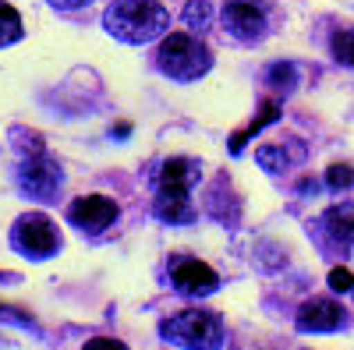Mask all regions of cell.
Returning <instances> with one entry per match:
<instances>
[{"label":"cell","mask_w":354,"mask_h":350,"mask_svg":"<svg viewBox=\"0 0 354 350\" xmlns=\"http://www.w3.org/2000/svg\"><path fill=\"white\" fill-rule=\"evenodd\" d=\"M103 25L113 39L142 46L167 32L170 14L160 0H113L103 14Z\"/></svg>","instance_id":"cell-1"},{"label":"cell","mask_w":354,"mask_h":350,"mask_svg":"<svg viewBox=\"0 0 354 350\" xmlns=\"http://www.w3.org/2000/svg\"><path fill=\"white\" fill-rule=\"evenodd\" d=\"M156 68L174 81H195L213 68V53L205 50L202 39H195L188 32H170V36H163V43L156 50Z\"/></svg>","instance_id":"cell-2"},{"label":"cell","mask_w":354,"mask_h":350,"mask_svg":"<svg viewBox=\"0 0 354 350\" xmlns=\"http://www.w3.org/2000/svg\"><path fill=\"white\" fill-rule=\"evenodd\" d=\"M163 340L181 347V350H220L223 347V318L216 311H181V315H170L167 322L160 326Z\"/></svg>","instance_id":"cell-3"},{"label":"cell","mask_w":354,"mask_h":350,"mask_svg":"<svg viewBox=\"0 0 354 350\" xmlns=\"http://www.w3.org/2000/svg\"><path fill=\"white\" fill-rule=\"evenodd\" d=\"M11 244L25 255V258H50L57 255V248H61V233H57V223L43 213H28L21 216L15 226H11Z\"/></svg>","instance_id":"cell-4"},{"label":"cell","mask_w":354,"mask_h":350,"mask_svg":"<svg viewBox=\"0 0 354 350\" xmlns=\"http://www.w3.org/2000/svg\"><path fill=\"white\" fill-rule=\"evenodd\" d=\"M61 184H64V170L57 166L53 159H46L43 153L39 156H28L18 166V188L28 198H36V202H57Z\"/></svg>","instance_id":"cell-5"},{"label":"cell","mask_w":354,"mask_h":350,"mask_svg":"<svg viewBox=\"0 0 354 350\" xmlns=\"http://www.w3.org/2000/svg\"><path fill=\"white\" fill-rule=\"evenodd\" d=\"M170 283L185 298H209V294H216L220 276L198 258H174L170 262Z\"/></svg>","instance_id":"cell-6"},{"label":"cell","mask_w":354,"mask_h":350,"mask_svg":"<svg viewBox=\"0 0 354 350\" xmlns=\"http://www.w3.org/2000/svg\"><path fill=\"white\" fill-rule=\"evenodd\" d=\"M223 28L234 39L255 43L266 36V14L252 0H230V4H223Z\"/></svg>","instance_id":"cell-7"},{"label":"cell","mask_w":354,"mask_h":350,"mask_svg":"<svg viewBox=\"0 0 354 350\" xmlns=\"http://www.w3.org/2000/svg\"><path fill=\"white\" fill-rule=\"evenodd\" d=\"M68 220L85 233H100L117 220V206L106 195H85V198H75L68 206Z\"/></svg>","instance_id":"cell-8"},{"label":"cell","mask_w":354,"mask_h":350,"mask_svg":"<svg viewBox=\"0 0 354 350\" xmlns=\"http://www.w3.org/2000/svg\"><path fill=\"white\" fill-rule=\"evenodd\" d=\"M344 322H347L344 308L330 298H312L298 308V315H294V326H298L301 333H333Z\"/></svg>","instance_id":"cell-9"},{"label":"cell","mask_w":354,"mask_h":350,"mask_svg":"<svg viewBox=\"0 0 354 350\" xmlns=\"http://www.w3.org/2000/svg\"><path fill=\"white\" fill-rule=\"evenodd\" d=\"M305 145H301V138H283L280 145H262V149H255V163L262 166V170H270V173H280V170H287L290 163H301L305 159Z\"/></svg>","instance_id":"cell-10"},{"label":"cell","mask_w":354,"mask_h":350,"mask_svg":"<svg viewBox=\"0 0 354 350\" xmlns=\"http://www.w3.org/2000/svg\"><path fill=\"white\" fill-rule=\"evenodd\" d=\"M156 216L163 223H192L195 209H192V191H170V188H156Z\"/></svg>","instance_id":"cell-11"},{"label":"cell","mask_w":354,"mask_h":350,"mask_svg":"<svg viewBox=\"0 0 354 350\" xmlns=\"http://www.w3.org/2000/svg\"><path fill=\"white\" fill-rule=\"evenodd\" d=\"M198 163L188 159V156H174L160 166V188H170V191H192L195 181H198Z\"/></svg>","instance_id":"cell-12"},{"label":"cell","mask_w":354,"mask_h":350,"mask_svg":"<svg viewBox=\"0 0 354 350\" xmlns=\"http://www.w3.org/2000/svg\"><path fill=\"white\" fill-rule=\"evenodd\" d=\"M322 226H326V233L344 244V248H354V206H333L322 213Z\"/></svg>","instance_id":"cell-13"},{"label":"cell","mask_w":354,"mask_h":350,"mask_svg":"<svg viewBox=\"0 0 354 350\" xmlns=\"http://www.w3.org/2000/svg\"><path fill=\"white\" fill-rule=\"evenodd\" d=\"M266 85L290 93L294 85H298V68H294L290 61H277V64H270V68H266Z\"/></svg>","instance_id":"cell-14"},{"label":"cell","mask_w":354,"mask_h":350,"mask_svg":"<svg viewBox=\"0 0 354 350\" xmlns=\"http://www.w3.org/2000/svg\"><path fill=\"white\" fill-rule=\"evenodd\" d=\"M330 53H333L337 64L354 68V28H337L333 39H330Z\"/></svg>","instance_id":"cell-15"},{"label":"cell","mask_w":354,"mask_h":350,"mask_svg":"<svg viewBox=\"0 0 354 350\" xmlns=\"http://www.w3.org/2000/svg\"><path fill=\"white\" fill-rule=\"evenodd\" d=\"M21 14L11 8V4H0V46H11L21 39Z\"/></svg>","instance_id":"cell-16"},{"label":"cell","mask_w":354,"mask_h":350,"mask_svg":"<svg viewBox=\"0 0 354 350\" xmlns=\"http://www.w3.org/2000/svg\"><path fill=\"white\" fill-rule=\"evenodd\" d=\"M277 117H280V106H277L273 99H266V103L259 106V117H255V121L245 128V135H248V138H252V135H259L262 128H270V124L277 121Z\"/></svg>","instance_id":"cell-17"},{"label":"cell","mask_w":354,"mask_h":350,"mask_svg":"<svg viewBox=\"0 0 354 350\" xmlns=\"http://www.w3.org/2000/svg\"><path fill=\"white\" fill-rule=\"evenodd\" d=\"M185 21H188V28L202 32V28L209 25V4H205V0H188V8H185Z\"/></svg>","instance_id":"cell-18"},{"label":"cell","mask_w":354,"mask_h":350,"mask_svg":"<svg viewBox=\"0 0 354 350\" xmlns=\"http://www.w3.org/2000/svg\"><path fill=\"white\" fill-rule=\"evenodd\" d=\"M326 184H330L333 191H347V188L354 184V170L344 166V163H333V166L326 170Z\"/></svg>","instance_id":"cell-19"},{"label":"cell","mask_w":354,"mask_h":350,"mask_svg":"<svg viewBox=\"0 0 354 350\" xmlns=\"http://www.w3.org/2000/svg\"><path fill=\"white\" fill-rule=\"evenodd\" d=\"M330 290H337V294H347V290H354V276L340 266V269H333L330 273Z\"/></svg>","instance_id":"cell-20"},{"label":"cell","mask_w":354,"mask_h":350,"mask_svg":"<svg viewBox=\"0 0 354 350\" xmlns=\"http://www.w3.org/2000/svg\"><path fill=\"white\" fill-rule=\"evenodd\" d=\"M85 350H128L121 340H110V336H96V340H88Z\"/></svg>","instance_id":"cell-21"},{"label":"cell","mask_w":354,"mask_h":350,"mask_svg":"<svg viewBox=\"0 0 354 350\" xmlns=\"http://www.w3.org/2000/svg\"><path fill=\"white\" fill-rule=\"evenodd\" d=\"M53 8H61V11H75V8H88L93 0H50Z\"/></svg>","instance_id":"cell-22"},{"label":"cell","mask_w":354,"mask_h":350,"mask_svg":"<svg viewBox=\"0 0 354 350\" xmlns=\"http://www.w3.org/2000/svg\"><path fill=\"white\" fill-rule=\"evenodd\" d=\"M298 191H305V195H315V191H319V184H315V181H301V184H298Z\"/></svg>","instance_id":"cell-23"},{"label":"cell","mask_w":354,"mask_h":350,"mask_svg":"<svg viewBox=\"0 0 354 350\" xmlns=\"http://www.w3.org/2000/svg\"><path fill=\"white\" fill-rule=\"evenodd\" d=\"M113 135H117V138H128V135H131V128H128V124H117V128H113Z\"/></svg>","instance_id":"cell-24"}]
</instances>
